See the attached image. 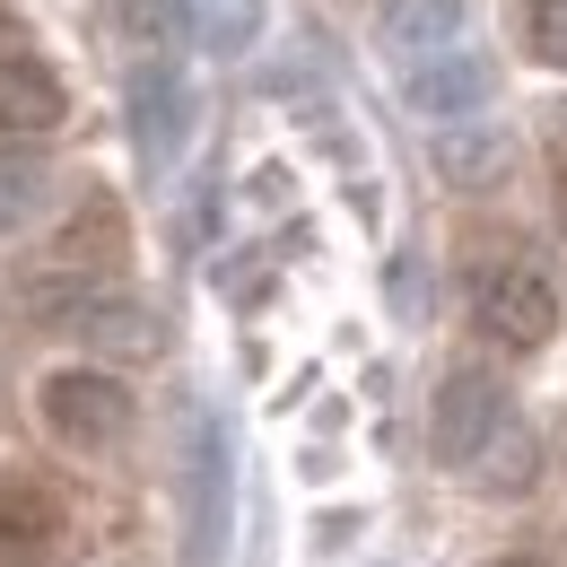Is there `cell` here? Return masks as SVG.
Instances as JSON below:
<instances>
[{
    "mask_svg": "<svg viewBox=\"0 0 567 567\" xmlns=\"http://www.w3.org/2000/svg\"><path fill=\"white\" fill-rule=\"evenodd\" d=\"M27 315H35L44 332H71V341H87V350H105V358H132V367L166 350L157 306L132 297V288H114V280H87V271L35 280V288H27Z\"/></svg>",
    "mask_w": 567,
    "mask_h": 567,
    "instance_id": "6da1fadb",
    "label": "cell"
},
{
    "mask_svg": "<svg viewBox=\"0 0 567 567\" xmlns=\"http://www.w3.org/2000/svg\"><path fill=\"white\" fill-rule=\"evenodd\" d=\"M227 515H236V445L218 411H193L184 436V567L227 559Z\"/></svg>",
    "mask_w": 567,
    "mask_h": 567,
    "instance_id": "7a4b0ae2",
    "label": "cell"
},
{
    "mask_svg": "<svg viewBox=\"0 0 567 567\" xmlns=\"http://www.w3.org/2000/svg\"><path fill=\"white\" fill-rule=\"evenodd\" d=\"M472 323L489 332L497 350H550V332H559V288L542 280L533 262H481V271H472Z\"/></svg>",
    "mask_w": 567,
    "mask_h": 567,
    "instance_id": "3957f363",
    "label": "cell"
},
{
    "mask_svg": "<svg viewBox=\"0 0 567 567\" xmlns=\"http://www.w3.org/2000/svg\"><path fill=\"white\" fill-rule=\"evenodd\" d=\"M35 411H44V427H53L62 445H79V454L132 436V393H123V375H105V367H53V375L35 384Z\"/></svg>",
    "mask_w": 567,
    "mask_h": 567,
    "instance_id": "277c9868",
    "label": "cell"
},
{
    "mask_svg": "<svg viewBox=\"0 0 567 567\" xmlns=\"http://www.w3.org/2000/svg\"><path fill=\"white\" fill-rule=\"evenodd\" d=\"M515 420L506 411V384H497L489 367H454L445 384H436V411H427V445H436V463L445 472H472L481 454H489V436Z\"/></svg>",
    "mask_w": 567,
    "mask_h": 567,
    "instance_id": "5b68a950",
    "label": "cell"
},
{
    "mask_svg": "<svg viewBox=\"0 0 567 567\" xmlns=\"http://www.w3.org/2000/svg\"><path fill=\"white\" fill-rule=\"evenodd\" d=\"M393 79H402L411 114H427L436 132H445V123H481V114H489V96H497V71H489V53H481V44H454V53L411 62V71H393Z\"/></svg>",
    "mask_w": 567,
    "mask_h": 567,
    "instance_id": "8992f818",
    "label": "cell"
},
{
    "mask_svg": "<svg viewBox=\"0 0 567 567\" xmlns=\"http://www.w3.org/2000/svg\"><path fill=\"white\" fill-rule=\"evenodd\" d=\"M132 141H141L148 175H166L184 157V141H193V79L175 62H141L132 71Z\"/></svg>",
    "mask_w": 567,
    "mask_h": 567,
    "instance_id": "52a82bcc",
    "label": "cell"
},
{
    "mask_svg": "<svg viewBox=\"0 0 567 567\" xmlns=\"http://www.w3.org/2000/svg\"><path fill=\"white\" fill-rule=\"evenodd\" d=\"M62 79L44 53H27L18 35H0V148H27L44 132H62Z\"/></svg>",
    "mask_w": 567,
    "mask_h": 567,
    "instance_id": "ba28073f",
    "label": "cell"
},
{
    "mask_svg": "<svg viewBox=\"0 0 567 567\" xmlns=\"http://www.w3.org/2000/svg\"><path fill=\"white\" fill-rule=\"evenodd\" d=\"M141 35H184L202 53H245L262 35V0H141Z\"/></svg>",
    "mask_w": 567,
    "mask_h": 567,
    "instance_id": "9c48e42d",
    "label": "cell"
},
{
    "mask_svg": "<svg viewBox=\"0 0 567 567\" xmlns=\"http://www.w3.org/2000/svg\"><path fill=\"white\" fill-rule=\"evenodd\" d=\"M375 44H384L393 71L436 62V53L472 44V9H463V0H384V9H375Z\"/></svg>",
    "mask_w": 567,
    "mask_h": 567,
    "instance_id": "30bf717a",
    "label": "cell"
},
{
    "mask_svg": "<svg viewBox=\"0 0 567 567\" xmlns=\"http://www.w3.org/2000/svg\"><path fill=\"white\" fill-rule=\"evenodd\" d=\"M53 533H62L53 489H35L27 472H0V542H18L27 559H44V550H53Z\"/></svg>",
    "mask_w": 567,
    "mask_h": 567,
    "instance_id": "8fae6325",
    "label": "cell"
},
{
    "mask_svg": "<svg viewBox=\"0 0 567 567\" xmlns=\"http://www.w3.org/2000/svg\"><path fill=\"white\" fill-rule=\"evenodd\" d=\"M44 202H53V175H44L27 148H0V236H18Z\"/></svg>",
    "mask_w": 567,
    "mask_h": 567,
    "instance_id": "7c38bea8",
    "label": "cell"
},
{
    "mask_svg": "<svg viewBox=\"0 0 567 567\" xmlns=\"http://www.w3.org/2000/svg\"><path fill=\"white\" fill-rule=\"evenodd\" d=\"M472 481H481V489H524V481H533V436H524V420H506L489 436V454L472 463Z\"/></svg>",
    "mask_w": 567,
    "mask_h": 567,
    "instance_id": "4fadbf2b",
    "label": "cell"
},
{
    "mask_svg": "<svg viewBox=\"0 0 567 567\" xmlns=\"http://www.w3.org/2000/svg\"><path fill=\"white\" fill-rule=\"evenodd\" d=\"M436 166H445L454 184H472V175H497V166H506V141H497V132L463 141V123H445V132H436Z\"/></svg>",
    "mask_w": 567,
    "mask_h": 567,
    "instance_id": "5bb4252c",
    "label": "cell"
},
{
    "mask_svg": "<svg viewBox=\"0 0 567 567\" xmlns=\"http://www.w3.org/2000/svg\"><path fill=\"white\" fill-rule=\"evenodd\" d=\"M524 53L542 71H567V0H524Z\"/></svg>",
    "mask_w": 567,
    "mask_h": 567,
    "instance_id": "9a60e30c",
    "label": "cell"
},
{
    "mask_svg": "<svg viewBox=\"0 0 567 567\" xmlns=\"http://www.w3.org/2000/svg\"><path fill=\"white\" fill-rule=\"evenodd\" d=\"M506 567H533V559H506Z\"/></svg>",
    "mask_w": 567,
    "mask_h": 567,
    "instance_id": "2e32d148",
    "label": "cell"
}]
</instances>
